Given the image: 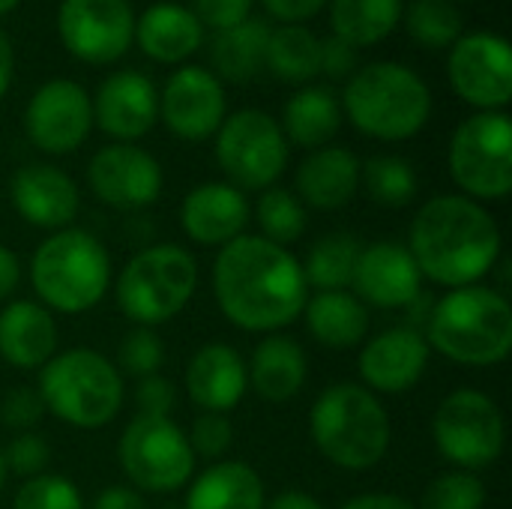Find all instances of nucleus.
I'll use <instances>...</instances> for the list:
<instances>
[{"label": "nucleus", "mask_w": 512, "mask_h": 509, "mask_svg": "<svg viewBox=\"0 0 512 509\" xmlns=\"http://www.w3.org/2000/svg\"><path fill=\"white\" fill-rule=\"evenodd\" d=\"M57 33L72 57L105 66L120 60L135 42V12L129 0H63Z\"/></svg>", "instance_id": "14"}, {"label": "nucleus", "mask_w": 512, "mask_h": 509, "mask_svg": "<svg viewBox=\"0 0 512 509\" xmlns=\"http://www.w3.org/2000/svg\"><path fill=\"white\" fill-rule=\"evenodd\" d=\"M3 453V462H6V471H12L15 477H39L45 474L48 462H51V447L42 435H33V432H21L9 441Z\"/></svg>", "instance_id": "42"}, {"label": "nucleus", "mask_w": 512, "mask_h": 509, "mask_svg": "<svg viewBox=\"0 0 512 509\" xmlns=\"http://www.w3.org/2000/svg\"><path fill=\"white\" fill-rule=\"evenodd\" d=\"M309 435L318 453L345 471L375 468L393 441L390 417L381 399L363 384L327 387L309 414Z\"/></svg>", "instance_id": "4"}, {"label": "nucleus", "mask_w": 512, "mask_h": 509, "mask_svg": "<svg viewBox=\"0 0 512 509\" xmlns=\"http://www.w3.org/2000/svg\"><path fill=\"white\" fill-rule=\"evenodd\" d=\"M351 288L366 306L411 309L423 297V273L408 246L381 240L360 249Z\"/></svg>", "instance_id": "18"}, {"label": "nucleus", "mask_w": 512, "mask_h": 509, "mask_svg": "<svg viewBox=\"0 0 512 509\" xmlns=\"http://www.w3.org/2000/svg\"><path fill=\"white\" fill-rule=\"evenodd\" d=\"M249 201L231 183H201L195 186L180 207V225L186 237L198 246H225L246 234Z\"/></svg>", "instance_id": "22"}, {"label": "nucleus", "mask_w": 512, "mask_h": 509, "mask_svg": "<svg viewBox=\"0 0 512 509\" xmlns=\"http://www.w3.org/2000/svg\"><path fill=\"white\" fill-rule=\"evenodd\" d=\"M117 372L120 375H132V378H150L159 375L162 363H165V345L156 336L153 327H135L123 336L120 348H117Z\"/></svg>", "instance_id": "39"}, {"label": "nucleus", "mask_w": 512, "mask_h": 509, "mask_svg": "<svg viewBox=\"0 0 512 509\" xmlns=\"http://www.w3.org/2000/svg\"><path fill=\"white\" fill-rule=\"evenodd\" d=\"M12 72H15V48H12L9 36L0 30V99L12 84Z\"/></svg>", "instance_id": "52"}, {"label": "nucleus", "mask_w": 512, "mask_h": 509, "mask_svg": "<svg viewBox=\"0 0 512 509\" xmlns=\"http://www.w3.org/2000/svg\"><path fill=\"white\" fill-rule=\"evenodd\" d=\"M306 330L333 351L363 345L369 333V306L354 291H315L303 306Z\"/></svg>", "instance_id": "28"}, {"label": "nucleus", "mask_w": 512, "mask_h": 509, "mask_svg": "<svg viewBox=\"0 0 512 509\" xmlns=\"http://www.w3.org/2000/svg\"><path fill=\"white\" fill-rule=\"evenodd\" d=\"M267 36L270 24L261 18H246L228 30H216L210 42V63L213 75L222 81H252L264 72V54H267Z\"/></svg>", "instance_id": "31"}, {"label": "nucleus", "mask_w": 512, "mask_h": 509, "mask_svg": "<svg viewBox=\"0 0 512 509\" xmlns=\"http://www.w3.org/2000/svg\"><path fill=\"white\" fill-rule=\"evenodd\" d=\"M117 459L129 483L141 492L168 495L195 477V453L186 432L171 417L135 414L120 435Z\"/></svg>", "instance_id": "10"}, {"label": "nucleus", "mask_w": 512, "mask_h": 509, "mask_svg": "<svg viewBox=\"0 0 512 509\" xmlns=\"http://www.w3.org/2000/svg\"><path fill=\"white\" fill-rule=\"evenodd\" d=\"M12 509H84V501L69 477L39 474L21 483Z\"/></svg>", "instance_id": "40"}, {"label": "nucleus", "mask_w": 512, "mask_h": 509, "mask_svg": "<svg viewBox=\"0 0 512 509\" xmlns=\"http://www.w3.org/2000/svg\"><path fill=\"white\" fill-rule=\"evenodd\" d=\"M360 186L381 207H405L417 195V174L402 156L381 153L360 165Z\"/></svg>", "instance_id": "36"}, {"label": "nucleus", "mask_w": 512, "mask_h": 509, "mask_svg": "<svg viewBox=\"0 0 512 509\" xmlns=\"http://www.w3.org/2000/svg\"><path fill=\"white\" fill-rule=\"evenodd\" d=\"M186 390L201 411L228 414L243 402L249 390L246 360L237 348L225 342H210L192 354L186 366Z\"/></svg>", "instance_id": "23"}, {"label": "nucleus", "mask_w": 512, "mask_h": 509, "mask_svg": "<svg viewBox=\"0 0 512 509\" xmlns=\"http://www.w3.org/2000/svg\"><path fill=\"white\" fill-rule=\"evenodd\" d=\"M135 42L156 63H183L204 42V24L183 3H153L135 18Z\"/></svg>", "instance_id": "26"}, {"label": "nucleus", "mask_w": 512, "mask_h": 509, "mask_svg": "<svg viewBox=\"0 0 512 509\" xmlns=\"http://www.w3.org/2000/svg\"><path fill=\"white\" fill-rule=\"evenodd\" d=\"M93 102V123L117 144H135L159 120V90L144 72L120 69L108 75Z\"/></svg>", "instance_id": "20"}, {"label": "nucleus", "mask_w": 512, "mask_h": 509, "mask_svg": "<svg viewBox=\"0 0 512 509\" xmlns=\"http://www.w3.org/2000/svg\"><path fill=\"white\" fill-rule=\"evenodd\" d=\"M18 282H21V264H18L15 252L0 246V300L12 297Z\"/></svg>", "instance_id": "50"}, {"label": "nucleus", "mask_w": 512, "mask_h": 509, "mask_svg": "<svg viewBox=\"0 0 512 509\" xmlns=\"http://www.w3.org/2000/svg\"><path fill=\"white\" fill-rule=\"evenodd\" d=\"M450 87L477 111H504L512 99L510 42L492 30L462 33L447 57Z\"/></svg>", "instance_id": "13"}, {"label": "nucleus", "mask_w": 512, "mask_h": 509, "mask_svg": "<svg viewBox=\"0 0 512 509\" xmlns=\"http://www.w3.org/2000/svg\"><path fill=\"white\" fill-rule=\"evenodd\" d=\"M255 0H189V9L204 27L213 30H228L246 18H252Z\"/></svg>", "instance_id": "44"}, {"label": "nucleus", "mask_w": 512, "mask_h": 509, "mask_svg": "<svg viewBox=\"0 0 512 509\" xmlns=\"http://www.w3.org/2000/svg\"><path fill=\"white\" fill-rule=\"evenodd\" d=\"M228 96L222 81L204 66H177L162 93H159V117L168 132L180 141H207L219 132L228 117Z\"/></svg>", "instance_id": "17"}, {"label": "nucleus", "mask_w": 512, "mask_h": 509, "mask_svg": "<svg viewBox=\"0 0 512 509\" xmlns=\"http://www.w3.org/2000/svg\"><path fill=\"white\" fill-rule=\"evenodd\" d=\"M360 240L354 234L336 231L321 237L312 249L309 258L303 261V276L306 285L315 291H345L351 288V276L360 258Z\"/></svg>", "instance_id": "34"}, {"label": "nucleus", "mask_w": 512, "mask_h": 509, "mask_svg": "<svg viewBox=\"0 0 512 509\" xmlns=\"http://www.w3.org/2000/svg\"><path fill=\"white\" fill-rule=\"evenodd\" d=\"M198 288V264L183 246L141 249L117 276V306L138 327H159L180 315Z\"/></svg>", "instance_id": "8"}, {"label": "nucleus", "mask_w": 512, "mask_h": 509, "mask_svg": "<svg viewBox=\"0 0 512 509\" xmlns=\"http://www.w3.org/2000/svg\"><path fill=\"white\" fill-rule=\"evenodd\" d=\"M36 390L45 402V411L75 429L108 426L126 399L117 366L90 348L54 354L39 369Z\"/></svg>", "instance_id": "7"}, {"label": "nucleus", "mask_w": 512, "mask_h": 509, "mask_svg": "<svg viewBox=\"0 0 512 509\" xmlns=\"http://www.w3.org/2000/svg\"><path fill=\"white\" fill-rule=\"evenodd\" d=\"M21 0H0V15H6V12H12L15 6H18Z\"/></svg>", "instance_id": "53"}, {"label": "nucleus", "mask_w": 512, "mask_h": 509, "mask_svg": "<svg viewBox=\"0 0 512 509\" xmlns=\"http://www.w3.org/2000/svg\"><path fill=\"white\" fill-rule=\"evenodd\" d=\"M264 69L291 84H306L321 75V39L306 24H279L267 36Z\"/></svg>", "instance_id": "33"}, {"label": "nucleus", "mask_w": 512, "mask_h": 509, "mask_svg": "<svg viewBox=\"0 0 512 509\" xmlns=\"http://www.w3.org/2000/svg\"><path fill=\"white\" fill-rule=\"evenodd\" d=\"M93 195L114 210H144L159 201L165 174L153 153L138 144H108L87 165Z\"/></svg>", "instance_id": "16"}, {"label": "nucleus", "mask_w": 512, "mask_h": 509, "mask_svg": "<svg viewBox=\"0 0 512 509\" xmlns=\"http://www.w3.org/2000/svg\"><path fill=\"white\" fill-rule=\"evenodd\" d=\"M264 509H324L312 495L306 492H282L273 501H267Z\"/></svg>", "instance_id": "51"}, {"label": "nucleus", "mask_w": 512, "mask_h": 509, "mask_svg": "<svg viewBox=\"0 0 512 509\" xmlns=\"http://www.w3.org/2000/svg\"><path fill=\"white\" fill-rule=\"evenodd\" d=\"M45 414H48L45 402H42L39 390H33V387L9 390L0 405V423L9 429H18V432H30Z\"/></svg>", "instance_id": "43"}, {"label": "nucleus", "mask_w": 512, "mask_h": 509, "mask_svg": "<svg viewBox=\"0 0 512 509\" xmlns=\"http://www.w3.org/2000/svg\"><path fill=\"white\" fill-rule=\"evenodd\" d=\"M255 219H258L261 237L276 246H285V249L291 243H297L309 225L303 201L294 192L279 189V186H270L261 192L258 204H255Z\"/></svg>", "instance_id": "37"}, {"label": "nucleus", "mask_w": 512, "mask_h": 509, "mask_svg": "<svg viewBox=\"0 0 512 509\" xmlns=\"http://www.w3.org/2000/svg\"><path fill=\"white\" fill-rule=\"evenodd\" d=\"M246 378H249V387L264 402H276V405L291 402L306 387V378H309L306 351L291 336L270 333L252 351Z\"/></svg>", "instance_id": "27"}, {"label": "nucleus", "mask_w": 512, "mask_h": 509, "mask_svg": "<svg viewBox=\"0 0 512 509\" xmlns=\"http://www.w3.org/2000/svg\"><path fill=\"white\" fill-rule=\"evenodd\" d=\"M57 321L33 300H15L0 312V357L24 372L42 369L57 354Z\"/></svg>", "instance_id": "24"}, {"label": "nucleus", "mask_w": 512, "mask_h": 509, "mask_svg": "<svg viewBox=\"0 0 512 509\" xmlns=\"http://www.w3.org/2000/svg\"><path fill=\"white\" fill-rule=\"evenodd\" d=\"M282 132L288 144L318 150L327 147L342 126V102L330 87H303L291 93L282 111Z\"/></svg>", "instance_id": "30"}, {"label": "nucleus", "mask_w": 512, "mask_h": 509, "mask_svg": "<svg viewBox=\"0 0 512 509\" xmlns=\"http://www.w3.org/2000/svg\"><path fill=\"white\" fill-rule=\"evenodd\" d=\"M30 282L48 312L81 315L105 297L111 258L93 234L63 228L45 237L33 252Z\"/></svg>", "instance_id": "6"}, {"label": "nucleus", "mask_w": 512, "mask_h": 509, "mask_svg": "<svg viewBox=\"0 0 512 509\" xmlns=\"http://www.w3.org/2000/svg\"><path fill=\"white\" fill-rule=\"evenodd\" d=\"M432 438L438 453L456 465V471L477 474L501 459L507 429L495 399L480 390L450 393L432 420Z\"/></svg>", "instance_id": "12"}, {"label": "nucleus", "mask_w": 512, "mask_h": 509, "mask_svg": "<svg viewBox=\"0 0 512 509\" xmlns=\"http://www.w3.org/2000/svg\"><path fill=\"white\" fill-rule=\"evenodd\" d=\"M486 507V486L471 471H450L435 477L426 492L420 509H483Z\"/></svg>", "instance_id": "38"}, {"label": "nucleus", "mask_w": 512, "mask_h": 509, "mask_svg": "<svg viewBox=\"0 0 512 509\" xmlns=\"http://www.w3.org/2000/svg\"><path fill=\"white\" fill-rule=\"evenodd\" d=\"M423 279L444 288L477 285L501 258V228L495 216L468 195H438L417 210L408 234Z\"/></svg>", "instance_id": "2"}, {"label": "nucleus", "mask_w": 512, "mask_h": 509, "mask_svg": "<svg viewBox=\"0 0 512 509\" xmlns=\"http://www.w3.org/2000/svg\"><path fill=\"white\" fill-rule=\"evenodd\" d=\"M408 36L432 51L453 48L465 33L462 12L453 0H411L402 12Z\"/></svg>", "instance_id": "35"}, {"label": "nucleus", "mask_w": 512, "mask_h": 509, "mask_svg": "<svg viewBox=\"0 0 512 509\" xmlns=\"http://www.w3.org/2000/svg\"><path fill=\"white\" fill-rule=\"evenodd\" d=\"M426 342L459 366H498L512 351L510 300L486 285L453 288L432 306Z\"/></svg>", "instance_id": "3"}, {"label": "nucleus", "mask_w": 512, "mask_h": 509, "mask_svg": "<svg viewBox=\"0 0 512 509\" xmlns=\"http://www.w3.org/2000/svg\"><path fill=\"white\" fill-rule=\"evenodd\" d=\"M213 294L234 327L270 336L303 315L309 285L291 249L240 234L213 261Z\"/></svg>", "instance_id": "1"}, {"label": "nucleus", "mask_w": 512, "mask_h": 509, "mask_svg": "<svg viewBox=\"0 0 512 509\" xmlns=\"http://www.w3.org/2000/svg\"><path fill=\"white\" fill-rule=\"evenodd\" d=\"M432 360V348L426 336L414 327H393L372 336L357 360L363 387L372 393H408L414 390Z\"/></svg>", "instance_id": "19"}, {"label": "nucleus", "mask_w": 512, "mask_h": 509, "mask_svg": "<svg viewBox=\"0 0 512 509\" xmlns=\"http://www.w3.org/2000/svg\"><path fill=\"white\" fill-rule=\"evenodd\" d=\"M264 480L246 462H213L189 480L183 509H264Z\"/></svg>", "instance_id": "29"}, {"label": "nucleus", "mask_w": 512, "mask_h": 509, "mask_svg": "<svg viewBox=\"0 0 512 509\" xmlns=\"http://www.w3.org/2000/svg\"><path fill=\"white\" fill-rule=\"evenodd\" d=\"M291 144L267 111L243 108L222 120L216 132V162L240 192L270 189L288 168Z\"/></svg>", "instance_id": "11"}, {"label": "nucleus", "mask_w": 512, "mask_h": 509, "mask_svg": "<svg viewBox=\"0 0 512 509\" xmlns=\"http://www.w3.org/2000/svg\"><path fill=\"white\" fill-rule=\"evenodd\" d=\"M342 509H417L411 501L399 498V495H384V492H372V495H357L351 498Z\"/></svg>", "instance_id": "49"}, {"label": "nucleus", "mask_w": 512, "mask_h": 509, "mask_svg": "<svg viewBox=\"0 0 512 509\" xmlns=\"http://www.w3.org/2000/svg\"><path fill=\"white\" fill-rule=\"evenodd\" d=\"M360 159L348 147H318L297 168V198L303 207L339 210L360 192Z\"/></svg>", "instance_id": "25"}, {"label": "nucleus", "mask_w": 512, "mask_h": 509, "mask_svg": "<svg viewBox=\"0 0 512 509\" xmlns=\"http://www.w3.org/2000/svg\"><path fill=\"white\" fill-rule=\"evenodd\" d=\"M360 69V48L348 45L339 36L321 39V72L330 78H351Z\"/></svg>", "instance_id": "46"}, {"label": "nucleus", "mask_w": 512, "mask_h": 509, "mask_svg": "<svg viewBox=\"0 0 512 509\" xmlns=\"http://www.w3.org/2000/svg\"><path fill=\"white\" fill-rule=\"evenodd\" d=\"M405 0H330L333 36L354 48L384 42L402 21Z\"/></svg>", "instance_id": "32"}, {"label": "nucleus", "mask_w": 512, "mask_h": 509, "mask_svg": "<svg viewBox=\"0 0 512 509\" xmlns=\"http://www.w3.org/2000/svg\"><path fill=\"white\" fill-rule=\"evenodd\" d=\"M9 198L18 216L42 231L72 228L81 207L75 180L57 165H45V162L18 168L9 183Z\"/></svg>", "instance_id": "21"}, {"label": "nucleus", "mask_w": 512, "mask_h": 509, "mask_svg": "<svg viewBox=\"0 0 512 509\" xmlns=\"http://www.w3.org/2000/svg\"><path fill=\"white\" fill-rule=\"evenodd\" d=\"M264 9L279 21V24H306L312 21L330 0H261Z\"/></svg>", "instance_id": "47"}, {"label": "nucleus", "mask_w": 512, "mask_h": 509, "mask_svg": "<svg viewBox=\"0 0 512 509\" xmlns=\"http://www.w3.org/2000/svg\"><path fill=\"white\" fill-rule=\"evenodd\" d=\"M186 438H189L195 459H222L234 444V426H231L228 414L201 411L195 417L192 429L186 432Z\"/></svg>", "instance_id": "41"}, {"label": "nucleus", "mask_w": 512, "mask_h": 509, "mask_svg": "<svg viewBox=\"0 0 512 509\" xmlns=\"http://www.w3.org/2000/svg\"><path fill=\"white\" fill-rule=\"evenodd\" d=\"M93 129V102L72 78L45 81L24 108V132L33 147L51 156L78 150Z\"/></svg>", "instance_id": "15"}, {"label": "nucleus", "mask_w": 512, "mask_h": 509, "mask_svg": "<svg viewBox=\"0 0 512 509\" xmlns=\"http://www.w3.org/2000/svg\"><path fill=\"white\" fill-rule=\"evenodd\" d=\"M174 399H177L174 384L168 378H162V375L141 378L138 387H135V408L144 417H171Z\"/></svg>", "instance_id": "45"}, {"label": "nucleus", "mask_w": 512, "mask_h": 509, "mask_svg": "<svg viewBox=\"0 0 512 509\" xmlns=\"http://www.w3.org/2000/svg\"><path fill=\"white\" fill-rule=\"evenodd\" d=\"M450 174L474 201L512 192V123L504 111H477L450 138Z\"/></svg>", "instance_id": "9"}, {"label": "nucleus", "mask_w": 512, "mask_h": 509, "mask_svg": "<svg viewBox=\"0 0 512 509\" xmlns=\"http://www.w3.org/2000/svg\"><path fill=\"white\" fill-rule=\"evenodd\" d=\"M90 509H144V498L138 495V489L111 486V489L96 495V501L90 504Z\"/></svg>", "instance_id": "48"}, {"label": "nucleus", "mask_w": 512, "mask_h": 509, "mask_svg": "<svg viewBox=\"0 0 512 509\" xmlns=\"http://www.w3.org/2000/svg\"><path fill=\"white\" fill-rule=\"evenodd\" d=\"M3 483H6V462H3V453H0V492H3Z\"/></svg>", "instance_id": "54"}, {"label": "nucleus", "mask_w": 512, "mask_h": 509, "mask_svg": "<svg viewBox=\"0 0 512 509\" xmlns=\"http://www.w3.org/2000/svg\"><path fill=\"white\" fill-rule=\"evenodd\" d=\"M342 108L363 135L408 141L432 117V90L411 66L378 60L348 78Z\"/></svg>", "instance_id": "5"}]
</instances>
